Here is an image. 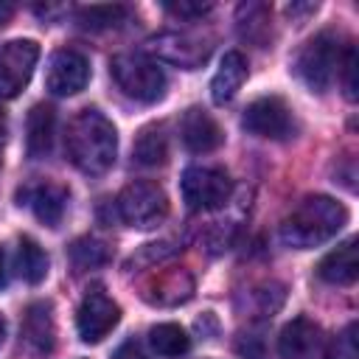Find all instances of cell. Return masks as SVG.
Returning <instances> with one entry per match:
<instances>
[{"instance_id": "17", "label": "cell", "mask_w": 359, "mask_h": 359, "mask_svg": "<svg viewBox=\"0 0 359 359\" xmlns=\"http://www.w3.org/2000/svg\"><path fill=\"white\" fill-rule=\"evenodd\" d=\"M356 238L342 241L317 264V278L331 286H351L356 280Z\"/></svg>"}, {"instance_id": "27", "label": "cell", "mask_w": 359, "mask_h": 359, "mask_svg": "<svg viewBox=\"0 0 359 359\" xmlns=\"http://www.w3.org/2000/svg\"><path fill=\"white\" fill-rule=\"evenodd\" d=\"M213 6L210 3H165V11H171V14H177V17H202V14H208Z\"/></svg>"}, {"instance_id": "22", "label": "cell", "mask_w": 359, "mask_h": 359, "mask_svg": "<svg viewBox=\"0 0 359 359\" xmlns=\"http://www.w3.org/2000/svg\"><path fill=\"white\" fill-rule=\"evenodd\" d=\"M126 17H129V6H121V3H112V6H81V8H76V22L84 31L118 28Z\"/></svg>"}, {"instance_id": "28", "label": "cell", "mask_w": 359, "mask_h": 359, "mask_svg": "<svg viewBox=\"0 0 359 359\" xmlns=\"http://www.w3.org/2000/svg\"><path fill=\"white\" fill-rule=\"evenodd\" d=\"M115 359H149L146 353H143V348L137 345V342H123L118 351H115Z\"/></svg>"}, {"instance_id": "16", "label": "cell", "mask_w": 359, "mask_h": 359, "mask_svg": "<svg viewBox=\"0 0 359 359\" xmlns=\"http://www.w3.org/2000/svg\"><path fill=\"white\" fill-rule=\"evenodd\" d=\"M247 79V59L238 50H227L219 62V70L210 79V98L213 104H230Z\"/></svg>"}, {"instance_id": "4", "label": "cell", "mask_w": 359, "mask_h": 359, "mask_svg": "<svg viewBox=\"0 0 359 359\" xmlns=\"http://www.w3.org/2000/svg\"><path fill=\"white\" fill-rule=\"evenodd\" d=\"M109 73L115 84L121 87L123 95L140 101V104H154L165 95V73L157 62L140 56V53H118L109 62Z\"/></svg>"}, {"instance_id": "2", "label": "cell", "mask_w": 359, "mask_h": 359, "mask_svg": "<svg viewBox=\"0 0 359 359\" xmlns=\"http://www.w3.org/2000/svg\"><path fill=\"white\" fill-rule=\"evenodd\" d=\"M348 222V210L342 202L311 194L306 196L280 224V241L294 250H311L325 241H331Z\"/></svg>"}, {"instance_id": "12", "label": "cell", "mask_w": 359, "mask_h": 359, "mask_svg": "<svg viewBox=\"0 0 359 359\" xmlns=\"http://www.w3.org/2000/svg\"><path fill=\"white\" fill-rule=\"evenodd\" d=\"M67 196H70L67 188L59 182H31V185L20 188V194H17L20 205H28L34 210V216L48 227H56L62 222Z\"/></svg>"}, {"instance_id": "13", "label": "cell", "mask_w": 359, "mask_h": 359, "mask_svg": "<svg viewBox=\"0 0 359 359\" xmlns=\"http://www.w3.org/2000/svg\"><path fill=\"white\" fill-rule=\"evenodd\" d=\"M180 137L185 143L188 151L194 154H205V151H213L222 146L224 135H222V126L216 123V118L202 109V107H191L182 112L180 118Z\"/></svg>"}, {"instance_id": "18", "label": "cell", "mask_w": 359, "mask_h": 359, "mask_svg": "<svg viewBox=\"0 0 359 359\" xmlns=\"http://www.w3.org/2000/svg\"><path fill=\"white\" fill-rule=\"evenodd\" d=\"M53 129H56V112L48 104H34L25 121V149L28 157L39 160L50 154L53 146Z\"/></svg>"}, {"instance_id": "8", "label": "cell", "mask_w": 359, "mask_h": 359, "mask_svg": "<svg viewBox=\"0 0 359 359\" xmlns=\"http://www.w3.org/2000/svg\"><path fill=\"white\" fill-rule=\"evenodd\" d=\"M241 126L258 137L286 140L294 132V115L283 98L264 95V98H255L252 104H247V109L241 115Z\"/></svg>"}, {"instance_id": "15", "label": "cell", "mask_w": 359, "mask_h": 359, "mask_svg": "<svg viewBox=\"0 0 359 359\" xmlns=\"http://www.w3.org/2000/svg\"><path fill=\"white\" fill-rule=\"evenodd\" d=\"M22 339L34 353H50L56 345V323H53V306L48 300H36L25 309L22 317Z\"/></svg>"}, {"instance_id": "23", "label": "cell", "mask_w": 359, "mask_h": 359, "mask_svg": "<svg viewBox=\"0 0 359 359\" xmlns=\"http://www.w3.org/2000/svg\"><path fill=\"white\" fill-rule=\"evenodd\" d=\"M154 286H157V294L149 297V300H151V303H160V306L182 303V300H188L191 292H194V280H191V275L182 272V269H174V272L160 275Z\"/></svg>"}, {"instance_id": "10", "label": "cell", "mask_w": 359, "mask_h": 359, "mask_svg": "<svg viewBox=\"0 0 359 359\" xmlns=\"http://www.w3.org/2000/svg\"><path fill=\"white\" fill-rule=\"evenodd\" d=\"M90 81V62L81 50H73V48H59L50 62H48V70H45V87L65 98V95H76L87 87Z\"/></svg>"}, {"instance_id": "5", "label": "cell", "mask_w": 359, "mask_h": 359, "mask_svg": "<svg viewBox=\"0 0 359 359\" xmlns=\"http://www.w3.org/2000/svg\"><path fill=\"white\" fill-rule=\"evenodd\" d=\"M118 219L137 230H151L168 216V196L157 182L135 180L121 188L115 199Z\"/></svg>"}, {"instance_id": "19", "label": "cell", "mask_w": 359, "mask_h": 359, "mask_svg": "<svg viewBox=\"0 0 359 359\" xmlns=\"http://www.w3.org/2000/svg\"><path fill=\"white\" fill-rule=\"evenodd\" d=\"M48 266H50V261H48V252L39 247V241H34L31 236H22L17 241V272H20V278L25 283L36 286V283L45 280Z\"/></svg>"}, {"instance_id": "9", "label": "cell", "mask_w": 359, "mask_h": 359, "mask_svg": "<svg viewBox=\"0 0 359 359\" xmlns=\"http://www.w3.org/2000/svg\"><path fill=\"white\" fill-rule=\"evenodd\" d=\"M121 320V306L104 292V286H90L76 311V328L81 342H101Z\"/></svg>"}, {"instance_id": "20", "label": "cell", "mask_w": 359, "mask_h": 359, "mask_svg": "<svg viewBox=\"0 0 359 359\" xmlns=\"http://www.w3.org/2000/svg\"><path fill=\"white\" fill-rule=\"evenodd\" d=\"M168 157V135L163 123L143 126L135 137V160L140 165H160Z\"/></svg>"}, {"instance_id": "11", "label": "cell", "mask_w": 359, "mask_h": 359, "mask_svg": "<svg viewBox=\"0 0 359 359\" xmlns=\"http://www.w3.org/2000/svg\"><path fill=\"white\" fill-rule=\"evenodd\" d=\"M278 353L280 359H320L325 353L323 328L309 317H294L278 337Z\"/></svg>"}, {"instance_id": "30", "label": "cell", "mask_w": 359, "mask_h": 359, "mask_svg": "<svg viewBox=\"0 0 359 359\" xmlns=\"http://www.w3.org/2000/svg\"><path fill=\"white\" fill-rule=\"evenodd\" d=\"M11 11H14V6H8V3H3V6H0V22H6V20L11 17Z\"/></svg>"}, {"instance_id": "3", "label": "cell", "mask_w": 359, "mask_h": 359, "mask_svg": "<svg viewBox=\"0 0 359 359\" xmlns=\"http://www.w3.org/2000/svg\"><path fill=\"white\" fill-rule=\"evenodd\" d=\"M345 48L348 45H342V36L337 31H320V34H314L297 50V56H294V73H297V79L311 93H325L334 84L337 73H339Z\"/></svg>"}, {"instance_id": "29", "label": "cell", "mask_w": 359, "mask_h": 359, "mask_svg": "<svg viewBox=\"0 0 359 359\" xmlns=\"http://www.w3.org/2000/svg\"><path fill=\"white\" fill-rule=\"evenodd\" d=\"M8 283V264H6V250L0 247V289H6Z\"/></svg>"}, {"instance_id": "31", "label": "cell", "mask_w": 359, "mask_h": 359, "mask_svg": "<svg viewBox=\"0 0 359 359\" xmlns=\"http://www.w3.org/2000/svg\"><path fill=\"white\" fill-rule=\"evenodd\" d=\"M3 337H6V323H3V317H0V342H3Z\"/></svg>"}, {"instance_id": "6", "label": "cell", "mask_w": 359, "mask_h": 359, "mask_svg": "<svg viewBox=\"0 0 359 359\" xmlns=\"http://www.w3.org/2000/svg\"><path fill=\"white\" fill-rule=\"evenodd\" d=\"M182 202L191 210H216L233 194V180L224 168L216 165H191L182 171L180 180Z\"/></svg>"}, {"instance_id": "24", "label": "cell", "mask_w": 359, "mask_h": 359, "mask_svg": "<svg viewBox=\"0 0 359 359\" xmlns=\"http://www.w3.org/2000/svg\"><path fill=\"white\" fill-rule=\"evenodd\" d=\"M70 261L79 269H93V266H101L109 261V250L98 238H79L70 244Z\"/></svg>"}, {"instance_id": "32", "label": "cell", "mask_w": 359, "mask_h": 359, "mask_svg": "<svg viewBox=\"0 0 359 359\" xmlns=\"http://www.w3.org/2000/svg\"><path fill=\"white\" fill-rule=\"evenodd\" d=\"M0 146H3V123H0Z\"/></svg>"}, {"instance_id": "7", "label": "cell", "mask_w": 359, "mask_h": 359, "mask_svg": "<svg viewBox=\"0 0 359 359\" xmlns=\"http://www.w3.org/2000/svg\"><path fill=\"white\" fill-rule=\"evenodd\" d=\"M39 62V45L34 39H11L0 45V101L22 93Z\"/></svg>"}, {"instance_id": "25", "label": "cell", "mask_w": 359, "mask_h": 359, "mask_svg": "<svg viewBox=\"0 0 359 359\" xmlns=\"http://www.w3.org/2000/svg\"><path fill=\"white\" fill-rule=\"evenodd\" d=\"M325 359H359V337H356V323H348L328 345H325Z\"/></svg>"}, {"instance_id": "21", "label": "cell", "mask_w": 359, "mask_h": 359, "mask_svg": "<svg viewBox=\"0 0 359 359\" xmlns=\"http://www.w3.org/2000/svg\"><path fill=\"white\" fill-rule=\"evenodd\" d=\"M149 345L154 348V353H160L165 359H177L182 353H188L191 337L177 323H160V325H151L149 328Z\"/></svg>"}, {"instance_id": "26", "label": "cell", "mask_w": 359, "mask_h": 359, "mask_svg": "<svg viewBox=\"0 0 359 359\" xmlns=\"http://www.w3.org/2000/svg\"><path fill=\"white\" fill-rule=\"evenodd\" d=\"M339 73H342L345 95H348L351 101H356V90H359V84H356V48H353V45H348V48H345V56H342Z\"/></svg>"}, {"instance_id": "14", "label": "cell", "mask_w": 359, "mask_h": 359, "mask_svg": "<svg viewBox=\"0 0 359 359\" xmlns=\"http://www.w3.org/2000/svg\"><path fill=\"white\" fill-rule=\"evenodd\" d=\"M149 45L165 62H174V65L188 67V70L199 67L208 59V53H210V45L208 42H202L196 36H188V34H160Z\"/></svg>"}, {"instance_id": "1", "label": "cell", "mask_w": 359, "mask_h": 359, "mask_svg": "<svg viewBox=\"0 0 359 359\" xmlns=\"http://www.w3.org/2000/svg\"><path fill=\"white\" fill-rule=\"evenodd\" d=\"M65 149L70 163L90 177L107 174L118 157V132L112 121L98 109H81L65 132Z\"/></svg>"}]
</instances>
